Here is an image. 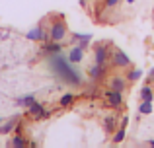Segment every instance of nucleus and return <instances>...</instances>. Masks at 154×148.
Listing matches in <instances>:
<instances>
[{"label": "nucleus", "mask_w": 154, "mask_h": 148, "mask_svg": "<svg viewBox=\"0 0 154 148\" xmlns=\"http://www.w3.org/2000/svg\"><path fill=\"white\" fill-rule=\"evenodd\" d=\"M119 0H103V8H115Z\"/></svg>", "instance_id": "nucleus-22"}, {"label": "nucleus", "mask_w": 154, "mask_h": 148, "mask_svg": "<svg viewBox=\"0 0 154 148\" xmlns=\"http://www.w3.org/2000/svg\"><path fill=\"white\" fill-rule=\"evenodd\" d=\"M64 37H66V23L63 22V18L51 22V26H49V41L60 43Z\"/></svg>", "instance_id": "nucleus-2"}, {"label": "nucleus", "mask_w": 154, "mask_h": 148, "mask_svg": "<svg viewBox=\"0 0 154 148\" xmlns=\"http://www.w3.org/2000/svg\"><path fill=\"white\" fill-rule=\"evenodd\" d=\"M109 57H111V53H109V45H105V43H102V45H98L94 49V61H96V65H107Z\"/></svg>", "instance_id": "nucleus-5"}, {"label": "nucleus", "mask_w": 154, "mask_h": 148, "mask_svg": "<svg viewBox=\"0 0 154 148\" xmlns=\"http://www.w3.org/2000/svg\"><path fill=\"white\" fill-rule=\"evenodd\" d=\"M33 101H35V98H33V95H26V98H20L16 103H18V105H23V107H27V105H31Z\"/></svg>", "instance_id": "nucleus-21"}, {"label": "nucleus", "mask_w": 154, "mask_h": 148, "mask_svg": "<svg viewBox=\"0 0 154 148\" xmlns=\"http://www.w3.org/2000/svg\"><path fill=\"white\" fill-rule=\"evenodd\" d=\"M82 59H84V49H82V47L74 45L70 51H68V61H70L72 65H78V62H82Z\"/></svg>", "instance_id": "nucleus-10"}, {"label": "nucleus", "mask_w": 154, "mask_h": 148, "mask_svg": "<svg viewBox=\"0 0 154 148\" xmlns=\"http://www.w3.org/2000/svg\"><path fill=\"white\" fill-rule=\"evenodd\" d=\"M0 123H2V119H0Z\"/></svg>", "instance_id": "nucleus-28"}, {"label": "nucleus", "mask_w": 154, "mask_h": 148, "mask_svg": "<svg viewBox=\"0 0 154 148\" xmlns=\"http://www.w3.org/2000/svg\"><path fill=\"white\" fill-rule=\"evenodd\" d=\"M146 144H148V146H152V148H154V140H152V138H150V140H148V142H146Z\"/></svg>", "instance_id": "nucleus-25"}, {"label": "nucleus", "mask_w": 154, "mask_h": 148, "mask_svg": "<svg viewBox=\"0 0 154 148\" xmlns=\"http://www.w3.org/2000/svg\"><path fill=\"white\" fill-rule=\"evenodd\" d=\"M105 99H107L109 107H113V109H121V105H123V92L109 88V90L105 92Z\"/></svg>", "instance_id": "nucleus-4"}, {"label": "nucleus", "mask_w": 154, "mask_h": 148, "mask_svg": "<svg viewBox=\"0 0 154 148\" xmlns=\"http://www.w3.org/2000/svg\"><path fill=\"white\" fill-rule=\"evenodd\" d=\"M111 140L115 142V144H119V142L125 140V127H121L119 131H115V133H113V138H111Z\"/></svg>", "instance_id": "nucleus-20"}, {"label": "nucleus", "mask_w": 154, "mask_h": 148, "mask_svg": "<svg viewBox=\"0 0 154 148\" xmlns=\"http://www.w3.org/2000/svg\"><path fill=\"white\" fill-rule=\"evenodd\" d=\"M72 39H76L78 41V47H82V49H88L90 47V41H92V35L90 33H74L72 35Z\"/></svg>", "instance_id": "nucleus-11"}, {"label": "nucleus", "mask_w": 154, "mask_h": 148, "mask_svg": "<svg viewBox=\"0 0 154 148\" xmlns=\"http://www.w3.org/2000/svg\"><path fill=\"white\" fill-rule=\"evenodd\" d=\"M14 129H18V119H12V121H8L6 125H0V134H8Z\"/></svg>", "instance_id": "nucleus-13"}, {"label": "nucleus", "mask_w": 154, "mask_h": 148, "mask_svg": "<svg viewBox=\"0 0 154 148\" xmlns=\"http://www.w3.org/2000/svg\"><path fill=\"white\" fill-rule=\"evenodd\" d=\"M49 66H51V70L59 76L60 80H64V82L70 84V86H82V84H84L82 74H80L78 70L72 68V62L68 61V59L60 57V53H53L51 55Z\"/></svg>", "instance_id": "nucleus-1"}, {"label": "nucleus", "mask_w": 154, "mask_h": 148, "mask_svg": "<svg viewBox=\"0 0 154 148\" xmlns=\"http://www.w3.org/2000/svg\"><path fill=\"white\" fill-rule=\"evenodd\" d=\"M127 125H129V117L125 115V117H123V121H121V127H127Z\"/></svg>", "instance_id": "nucleus-23"}, {"label": "nucleus", "mask_w": 154, "mask_h": 148, "mask_svg": "<svg viewBox=\"0 0 154 148\" xmlns=\"http://www.w3.org/2000/svg\"><path fill=\"white\" fill-rule=\"evenodd\" d=\"M74 99H76V95L72 94V92H66V94H64L63 98L59 99V105H60V107H70L72 103H74Z\"/></svg>", "instance_id": "nucleus-12"}, {"label": "nucleus", "mask_w": 154, "mask_h": 148, "mask_svg": "<svg viewBox=\"0 0 154 148\" xmlns=\"http://www.w3.org/2000/svg\"><path fill=\"white\" fill-rule=\"evenodd\" d=\"M27 113H29L33 119H47L49 117V111H45V107H43L41 103H37V101H33L31 105H27Z\"/></svg>", "instance_id": "nucleus-6"}, {"label": "nucleus", "mask_w": 154, "mask_h": 148, "mask_svg": "<svg viewBox=\"0 0 154 148\" xmlns=\"http://www.w3.org/2000/svg\"><path fill=\"white\" fill-rule=\"evenodd\" d=\"M80 4H82V6H86V0H80Z\"/></svg>", "instance_id": "nucleus-26"}, {"label": "nucleus", "mask_w": 154, "mask_h": 148, "mask_svg": "<svg viewBox=\"0 0 154 148\" xmlns=\"http://www.w3.org/2000/svg\"><path fill=\"white\" fill-rule=\"evenodd\" d=\"M60 49H63V45H59L57 41H51V43H47L45 47H43V51H47V53H60Z\"/></svg>", "instance_id": "nucleus-16"}, {"label": "nucleus", "mask_w": 154, "mask_h": 148, "mask_svg": "<svg viewBox=\"0 0 154 148\" xmlns=\"http://www.w3.org/2000/svg\"><path fill=\"white\" fill-rule=\"evenodd\" d=\"M109 61H111V65L115 66V68H127V66H131V59H129L121 49L113 51L111 57H109Z\"/></svg>", "instance_id": "nucleus-3"}, {"label": "nucleus", "mask_w": 154, "mask_h": 148, "mask_svg": "<svg viewBox=\"0 0 154 148\" xmlns=\"http://www.w3.org/2000/svg\"><path fill=\"white\" fill-rule=\"evenodd\" d=\"M127 2H129V4H133V2H135V0H127Z\"/></svg>", "instance_id": "nucleus-27"}, {"label": "nucleus", "mask_w": 154, "mask_h": 148, "mask_svg": "<svg viewBox=\"0 0 154 148\" xmlns=\"http://www.w3.org/2000/svg\"><path fill=\"white\" fill-rule=\"evenodd\" d=\"M152 80H154V68L148 72V82H152Z\"/></svg>", "instance_id": "nucleus-24"}, {"label": "nucleus", "mask_w": 154, "mask_h": 148, "mask_svg": "<svg viewBox=\"0 0 154 148\" xmlns=\"http://www.w3.org/2000/svg\"><path fill=\"white\" fill-rule=\"evenodd\" d=\"M105 72H107V66L105 65H94L88 68V74H90V80L92 82H98V80H102Z\"/></svg>", "instance_id": "nucleus-8"}, {"label": "nucleus", "mask_w": 154, "mask_h": 148, "mask_svg": "<svg viewBox=\"0 0 154 148\" xmlns=\"http://www.w3.org/2000/svg\"><path fill=\"white\" fill-rule=\"evenodd\" d=\"M115 127H117V119L115 117H105L103 119V129H105V133H113V131H115Z\"/></svg>", "instance_id": "nucleus-14"}, {"label": "nucleus", "mask_w": 154, "mask_h": 148, "mask_svg": "<svg viewBox=\"0 0 154 148\" xmlns=\"http://www.w3.org/2000/svg\"><path fill=\"white\" fill-rule=\"evenodd\" d=\"M129 86V80L125 78V76H113L111 80H109V88H113V90H119V92H125Z\"/></svg>", "instance_id": "nucleus-9"}, {"label": "nucleus", "mask_w": 154, "mask_h": 148, "mask_svg": "<svg viewBox=\"0 0 154 148\" xmlns=\"http://www.w3.org/2000/svg\"><path fill=\"white\" fill-rule=\"evenodd\" d=\"M139 113L140 115H148V113H152V101H143L139 105Z\"/></svg>", "instance_id": "nucleus-19"}, {"label": "nucleus", "mask_w": 154, "mask_h": 148, "mask_svg": "<svg viewBox=\"0 0 154 148\" xmlns=\"http://www.w3.org/2000/svg\"><path fill=\"white\" fill-rule=\"evenodd\" d=\"M27 39H31V41H45V39H49V29H43V23H41V26L33 27L27 33Z\"/></svg>", "instance_id": "nucleus-7"}, {"label": "nucleus", "mask_w": 154, "mask_h": 148, "mask_svg": "<svg viewBox=\"0 0 154 148\" xmlns=\"http://www.w3.org/2000/svg\"><path fill=\"white\" fill-rule=\"evenodd\" d=\"M10 144H12V146H16V148H23V146H27V140L22 137V134H16V137L12 138Z\"/></svg>", "instance_id": "nucleus-18"}, {"label": "nucleus", "mask_w": 154, "mask_h": 148, "mask_svg": "<svg viewBox=\"0 0 154 148\" xmlns=\"http://www.w3.org/2000/svg\"><path fill=\"white\" fill-rule=\"evenodd\" d=\"M96 2H100V0H96Z\"/></svg>", "instance_id": "nucleus-29"}, {"label": "nucleus", "mask_w": 154, "mask_h": 148, "mask_svg": "<svg viewBox=\"0 0 154 148\" xmlns=\"http://www.w3.org/2000/svg\"><path fill=\"white\" fill-rule=\"evenodd\" d=\"M140 78H143V70H140V68L129 70V74H127V80H129V82H137V80H140Z\"/></svg>", "instance_id": "nucleus-17"}, {"label": "nucleus", "mask_w": 154, "mask_h": 148, "mask_svg": "<svg viewBox=\"0 0 154 148\" xmlns=\"http://www.w3.org/2000/svg\"><path fill=\"white\" fill-rule=\"evenodd\" d=\"M140 99H143V101H152L154 99V92H152L150 86H144L143 90H140Z\"/></svg>", "instance_id": "nucleus-15"}]
</instances>
